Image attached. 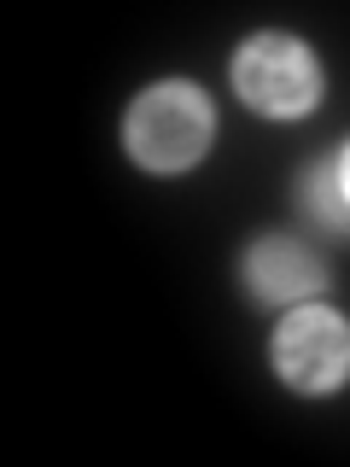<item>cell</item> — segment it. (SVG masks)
<instances>
[{"label": "cell", "mask_w": 350, "mask_h": 467, "mask_svg": "<svg viewBox=\"0 0 350 467\" xmlns=\"http://www.w3.org/2000/svg\"><path fill=\"white\" fill-rule=\"evenodd\" d=\"M123 135H129V152H135L146 170L175 175V170L199 164V158L211 152L216 111L193 82H158L129 106Z\"/></svg>", "instance_id": "obj_1"}, {"label": "cell", "mask_w": 350, "mask_h": 467, "mask_svg": "<svg viewBox=\"0 0 350 467\" xmlns=\"http://www.w3.org/2000/svg\"><path fill=\"white\" fill-rule=\"evenodd\" d=\"M233 88L245 94V106L269 117H298L321 99V70L315 53L292 36H252L233 58Z\"/></svg>", "instance_id": "obj_2"}, {"label": "cell", "mask_w": 350, "mask_h": 467, "mask_svg": "<svg viewBox=\"0 0 350 467\" xmlns=\"http://www.w3.org/2000/svg\"><path fill=\"white\" fill-rule=\"evenodd\" d=\"M274 368L298 391H333L350 379V321L327 304H304L274 333Z\"/></svg>", "instance_id": "obj_3"}, {"label": "cell", "mask_w": 350, "mask_h": 467, "mask_svg": "<svg viewBox=\"0 0 350 467\" xmlns=\"http://www.w3.org/2000/svg\"><path fill=\"white\" fill-rule=\"evenodd\" d=\"M245 286H252L257 304H298L310 292L327 286V269L310 245L286 240V234H269L245 252Z\"/></svg>", "instance_id": "obj_4"}, {"label": "cell", "mask_w": 350, "mask_h": 467, "mask_svg": "<svg viewBox=\"0 0 350 467\" xmlns=\"http://www.w3.org/2000/svg\"><path fill=\"white\" fill-rule=\"evenodd\" d=\"M298 199H304V211H310L321 228L350 234V193H345V182H339V152H333V158H315V164L304 170Z\"/></svg>", "instance_id": "obj_5"}, {"label": "cell", "mask_w": 350, "mask_h": 467, "mask_svg": "<svg viewBox=\"0 0 350 467\" xmlns=\"http://www.w3.org/2000/svg\"><path fill=\"white\" fill-rule=\"evenodd\" d=\"M339 182H345V193H350V146L339 152Z\"/></svg>", "instance_id": "obj_6"}]
</instances>
